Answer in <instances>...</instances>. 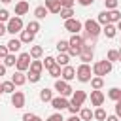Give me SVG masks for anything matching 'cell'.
Returning a JSON list of instances; mask_svg holds the SVG:
<instances>
[{"label": "cell", "mask_w": 121, "mask_h": 121, "mask_svg": "<svg viewBox=\"0 0 121 121\" xmlns=\"http://www.w3.org/2000/svg\"><path fill=\"white\" fill-rule=\"evenodd\" d=\"M117 30H121V21H119V23H117Z\"/></svg>", "instance_id": "9f6ffc18"}, {"label": "cell", "mask_w": 121, "mask_h": 121, "mask_svg": "<svg viewBox=\"0 0 121 121\" xmlns=\"http://www.w3.org/2000/svg\"><path fill=\"white\" fill-rule=\"evenodd\" d=\"M108 21L110 23H119L121 21V13L117 9H108Z\"/></svg>", "instance_id": "603a6c76"}, {"label": "cell", "mask_w": 121, "mask_h": 121, "mask_svg": "<svg viewBox=\"0 0 121 121\" xmlns=\"http://www.w3.org/2000/svg\"><path fill=\"white\" fill-rule=\"evenodd\" d=\"M6 32H8V26H6L4 23H0V36H4Z\"/></svg>", "instance_id": "681fc988"}, {"label": "cell", "mask_w": 121, "mask_h": 121, "mask_svg": "<svg viewBox=\"0 0 121 121\" xmlns=\"http://www.w3.org/2000/svg\"><path fill=\"white\" fill-rule=\"evenodd\" d=\"M78 2H79L81 6H91V4L95 2V0H78Z\"/></svg>", "instance_id": "816d5d0a"}, {"label": "cell", "mask_w": 121, "mask_h": 121, "mask_svg": "<svg viewBox=\"0 0 121 121\" xmlns=\"http://www.w3.org/2000/svg\"><path fill=\"white\" fill-rule=\"evenodd\" d=\"M2 60H4L6 66H15V64H17V57H15V53H8Z\"/></svg>", "instance_id": "f1b7e54d"}, {"label": "cell", "mask_w": 121, "mask_h": 121, "mask_svg": "<svg viewBox=\"0 0 121 121\" xmlns=\"http://www.w3.org/2000/svg\"><path fill=\"white\" fill-rule=\"evenodd\" d=\"M49 13V9L45 8V6H38L36 9H34V15H36V19H45V15Z\"/></svg>", "instance_id": "d4e9b609"}, {"label": "cell", "mask_w": 121, "mask_h": 121, "mask_svg": "<svg viewBox=\"0 0 121 121\" xmlns=\"http://www.w3.org/2000/svg\"><path fill=\"white\" fill-rule=\"evenodd\" d=\"M11 81L15 83V87H21V85L26 83V76H25L21 70H17V72H13V76H11Z\"/></svg>", "instance_id": "5bb4252c"}, {"label": "cell", "mask_w": 121, "mask_h": 121, "mask_svg": "<svg viewBox=\"0 0 121 121\" xmlns=\"http://www.w3.org/2000/svg\"><path fill=\"white\" fill-rule=\"evenodd\" d=\"M30 59H32V57H30V53H21V55L17 57V64H15V66H17V70H21V72L28 70V68H30V62H32Z\"/></svg>", "instance_id": "8992f818"}, {"label": "cell", "mask_w": 121, "mask_h": 121, "mask_svg": "<svg viewBox=\"0 0 121 121\" xmlns=\"http://www.w3.org/2000/svg\"><path fill=\"white\" fill-rule=\"evenodd\" d=\"M117 51H119V60H121V49H117Z\"/></svg>", "instance_id": "6f0895ef"}, {"label": "cell", "mask_w": 121, "mask_h": 121, "mask_svg": "<svg viewBox=\"0 0 121 121\" xmlns=\"http://www.w3.org/2000/svg\"><path fill=\"white\" fill-rule=\"evenodd\" d=\"M60 78H62V79H66V81H72V79L76 78V68H74V66H70V64L62 66V74H60Z\"/></svg>", "instance_id": "4fadbf2b"}, {"label": "cell", "mask_w": 121, "mask_h": 121, "mask_svg": "<svg viewBox=\"0 0 121 121\" xmlns=\"http://www.w3.org/2000/svg\"><path fill=\"white\" fill-rule=\"evenodd\" d=\"M115 115L121 119V100H119V102H115Z\"/></svg>", "instance_id": "c3c4849f"}, {"label": "cell", "mask_w": 121, "mask_h": 121, "mask_svg": "<svg viewBox=\"0 0 121 121\" xmlns=\"http://www.w3.org/2000/svg\"><path fill=\"white\" fill-rule=\"evenodd\" d=\"M45 121H64V119H62V113H60V112H57V113L49 115V117H47Z\"/></svg>", "instance_id": "ee69618b"}, {"label": "cell", "mask_w": 121, "mask_h": 121, "mask_svg": "<svg viewBox=\"0 0 121 121\" xmlns=\"http://www.w3.org/2000/svg\"><path fill=\"white\" fill-rule=\"evenodd\" d=\"M43 6L49 9V13H60V9H62V6H60L57 0H45Z\"/></svg>", "instance_id": "2e32d148"}, {"label": "cell", "mask_w": 121, "mask_h": 121, "mask_svg": "<svg viewBox=\"0 0 121 121\" xmlns=\"http://www.w3.org/2000/svg\"><path fill=\"white\" fill-rule=\"evenodd\" d=\"M8 32L9 34H17V32H21L23 30V19L19 17V15H15V17H11L9 21H8Z\"/></svg>", "instance_id": "277c9868"}, {"label": "cell", "mask_w": 121, "mask_h": 121, "mask_svg": "<svg viewBox=\"0 0 121 121\" xmlns=\"http://www.w3.org/2000/svg\"><path fill=\"white\" fill-rule=\"evenodd\" d=\"M96 21H98L100 25H108V23H110V21H108V9H106V11H100Z\"/></svg>", "instance_id": "74e56055"}, {"label": "cell", "mask_w": 121, "mask_h": 121, "mask_svg": "<svg viewBox=\"0 0 121 121\" xmlns=\"http://www.w3.org/2000/svg\"><path fill=\"white\" fill-rule=\"evenodd\" d=\"M6 45H8V49H9V53H15V51H19V49H21V45H23V42H21L19 38H11V40H9V42H8Z\"/></svg>", "instance_id": "ac0fdd59"}, {"label": "cell", "mask_w": 121, "mask_h": 121, "mask_svg": "<svg viewBox=\"0 0 121 121\" xmlns=\"http://www.w3.org/2000/svg\"><path fill=\"white\" fill-rule=\"evenodd\" d=\"M68 43H70V47H78V49H81V47L85 45V40H83L79 34H72V38L68 40Z\"/></svg>", "instance_id": "9a60e30c"}, {"label": "cell", "mask_w": 121, "mask_h": 121, "mask_svg": "<svg viewBox=\"0 0 121 121\" xmlns=\"http://www.w3.org/2000/svg\"><path fill=\"white\" fill-rule=\"evenodd\" d=\"M64 28H66L68 32H72V34H78V32L83 28V23L72 17V19H66V21H64Z\"/></svg>", "instance_id": "52a82bcc"}, {"label": "cell", "mask_w": 121, "mask_h": 121, "mask_svg": "<svg viewBox=\"0 0 121 121\" xmlns=\"http://www.w3.org/2000/svg\"><path fill=\"white\" fill-rule=\"evenodd\" d=\"M83 28H85V32H87L91 38H95V40H96V36H98L100 30H102V28H100V23H98V21H93V19H87V21L83 23Z\"/></svg>", "instance_id": "3957f363"}, {"label": "cell", "mask_w": 121, "mask_h": 121, "mask_svg": "<svg viewBox=\"0 0 121 121\" xmlns=\"http://www.w3.org/2000/svg\"><path fill=\"white\" fill-rule=\"evenodd\" d=\"M57 2H59L62 8H72V6H74V0H57Z\"/></svg>", "instance_id": "f6af8a7d"}, {"label": "cell", "mask_w": 121, "mask_h": 121, "mask_svg": "<svg viewBox=\"0 0 121 121\" xmlns=\"http://www.w3.org/2000/svg\"><path fill=\"white\" fill-rule=\"evenodd\" d=\"M91 104L96 106V108L104 104V93H102L100 89H93V91H91Z\"/></svg>", "instance_id": "8fae6325"}, {"label": "cell", "mask_w": 121, "mask_h": 121, "mask_svg": "<svg viewBox=\"0 0 121 121\" xmlns=\"http://www.w3.org/2000/svg\"><path fill=\"white\" fill-rule=\"evenodd\" d=\"M51 98H53V91H51V89L45 87V89L40 91V100H42V102H51Z\"/></svg>", "instance_id": "7402d4cb"}, {"label": "cell", "mask_w": 121, "mask_h": 121, "mask_svg": "<svg viewBox=\"0 0 121 121\" xmlns=\"http://www.w3.org/2000/svg\"><path fill=\"white\" fill-rule=\"evenodd\" d=\"M68 47H70V43L66 40H59L57 42V51L59 53H68Z\"/></svg>", "instance_id": "1f68e13d"}, {"label": "cell", "mask_w": 121, "mask_h": 121, "mask_svg": "<svg viewBox=\"0 0 121 121\" xmlns=\"http://www.w3.org/2000/svg\"><path fill=\"white\" fill-rule=\"evenodd\" d=\"M19 40H21L23 43H30V42L34 40V34H32V32H28V30H21V36H19Z\"/></svg>", "instance_id": "484cf974"}, {"label": "cell", "mask_w": 121, "mask_h": 121, "mask_svg": "<svg viewBox=\"0 0 121 121\" xmlns=\"http://www.w3.org/2000/svg\"><path fill=\"white\" fill-rule=\"evenodd\" d=\"M40 76H42V74H36V72H30V70H28L26 79H28L30 83H36V81H40Z\"/></svg>", "instance_id": "f35d334b"}, {"label": "cell", "mask_w": 121, "mask_h": 121, "mask_svg": "<svg viewBox=\"0 0 121 121\" xmlns=\"http://www.w3.org/2000/svg\"><path fill=\"white\" fill-rule=\"evenodd\" d=\"M11 104H13L15 108H23V106H25V93H23V91H15V93L11 95Z\"/></svg>", "instance_id": "7c38bea8"}, {"label": "cell", "mask_w": 121, "mask_h": 121, "mask_svg": "<svg viewBox=\"0 0 121 121\" xmlns=\"http://www.w3.org/2000/svg\"><path fill=\"white\" fill-rule=\"evenodd\" d=\"M72 15H74V9L72 8H62L60 9V17L66 21V19H72Z\"/></svg>", "instance_id": "e575fe53"}, {"label": "cell", "mask_w": 121, "mask_h": 121, "mask_svg": "<svg viewBox=\"0 0 121 121\" xmlns=\"http://www.w3.org/2000/svg\"><path fill=\"white\" fill-rule=\"evenodd\" d=\"M6 68H8L6 64H0V76H4V74H6Z\"/></svg>", "instance_id": "db71d44e"}, {"label": "cell", "mask_w": 121, "mask_h": 121, "mask_svg": "<svg viewBox=\"0 0 121 121\" xmlns=\"http://www.w3.org/2000/svg\"><path fill=\"white\" fill-rule=\"evenodd\" d=\"M102 32L106 34V38H115L117 26H113V23H108V25H104V30H102Z\"/></svg>", "instance_id": "d6986e66"}, {"label": "cell", "mask_w": 121, "mask_h": 121, "mask_svg": "<svg viewBox=\"0 0 121 121\" xmlns=\"http://www.w3.org/2000/svg\"><path fill=\"white\" fill-rule=\"evenodd\" d=\"M79 110H81V108H79V106H76V104H68V112H70V113H72V115H74V113H78V112H79Z\"/></svg>", "instance_id": "bcb514c9"}, {"label": "cell", "mask_w": 121, "mask_h": 121, "mask_svg": "<svg viewBox=\"0 0 121 121\" xmlns=\"http://www.w3.org/2000/svg\"><path fill=\"white\" fill-rule=\"evenodd\" d=\"M91 87H93V89H102V87H104V79H102L100 76L91 78Z\"/></svg>", "instance_id": "f546056e"}, {"label": "cell", "mask_w": 121, "mask_h": 121, "mask_svg": "<svg viewBox=\"0 0 121 121\" xmlns=\"http://www.w3.org/2000/svg\"><path fill=\"white\" fill-rule=\"evenodd\" d=\"M53 64H57V60H55V57H45V60H43V68L47 70V68H51Z\"/></svg>", "instance_id": "ab89813d"}, {"label": "cell", "mask_w": 121, "mask_h": 121, "mask_svg": "<svg viewBox=\"0 0 121 121\" xmlns=\"http://www.w3.org/2000/svg\"><path fill=\"white\" fill-rule=\"evenodd\" d=\"M0 60H2V59H0Z\"/></svg>", "instance_id": "91938a15"}, {"label": "cell", "mask_w": 121, "mask_h": 121, "mask_svg": "<svg viewBox=\"0 0 121 121\" xmlns=\"http://www.w3.org/2000/svg\"><path fill=\"white\" fill-rule=\"evenodd\" d=\"M106 110L102 108V106H98L96 110H95V119H98V121H106Z\"/></svg>", "instance_id": "836d02e7"}, {"label": "cell", "mask_w": 121, "mask_h": 121, "mask_svg": "<svg viewBox=\"0 0 121 121\" xmlns=\"http://www.w3.org/2000/svg\"><path fill=\"white\" fill-rule=\"evenodd\" d=\"M26 30L32 32V34H36V32L40 30V23H38V21H30V23L26 25Z\"/></svg>", "instance_id": "d590c367"}, {"label": "cell", "mask_w": 121, "mask_h": 121, "mask_svg": "<svg viewBox=\"0 0 121 121\" xmlns=\"http://www.w3.org/2000/svg\"><path fill=\"white\" fill-rule=\"evenodd\" d=\"M68 104H70V102H68V98H66V96H62V95H59V96H53V98H51V106H53L57 112H62L64 108H68Z\"/></svg>", "instance_id": "ba28073f"}, {"label": "cell", "mask_w": 121, "mask_h": 121, "mask_svg": "<svg viewBox=\"0 0 121 121\" xmlns=\"http://www.w3.org/2000/svg\"><path fill=\"white\" fill-rule=\"evenodd\" d=\"M85 98H87V93H85V91H81V89H78V91H74V93H72V100H70V104H76V106H79V108H81V104L85 102Z\"/></svg>", "instance_id": "30bf717a"}, {"label": "cell", "mask_w": 121, "mask_h": 121, "mask_svg": "<svg viewBox=\"0 0 121 121\" xmlns=\"http://www.w3.org/2000/svg\"><path fill=\"white\" fill-rule=\"evenodd\" d=\"M55 60H57V64H60V66H66V64L70 62V55H68V53H59Z\"/></svg>", "instance_id": "83f0119b"}, {"label": "cell", "mask_w": 121, "mask_h": 121, "mask_svg": "<svg viewBox=\"0 0 121 121\" xmlns=\"http://www.w3.org/2000/svg\"><path fill=\"white\" fill-rule=\"evenodd\" d=\"M93 55H95V49H93V45H83L81 47V53H79V59H81V62H87L89 64V60H93Z\"/></svg>", "instance_id": "9c48e42d"}, {"label": "cell", "mask_w": 121, "mask_h": 121, "mask_svg": "<svg viewBox=\"0 0 121 121\" xmlns=\"http://www.w3.org/2000/svg\"><path fill=\"white\" fill-rule=\"evenodd\" d=\"M11 17H9V11L8 9H0V23H6V21H9Z\"/></svg>", "instance_id": "7bdbcfd3"}, {"label": "cell", "mask_w": 121, "mask_h": 121, "mask_svg": "<svg viewBox=\"0 0 121 121\" xmlns=\"http://www.w3.org/2000/svg\"><path fill=\"white\" fill-rule=\"evenodd\" d=\"M9 53V49H8V45H0V59H4L6 55Z\"/></svg>", "instance_id": "7dc6e473"}, {"label": "cell", "mask_w": 121, "mask_h": 121, "mask_svg": "<svg viewBox=\"0 0 121 121\" xmlns=\"http://www.w3.org/2000/svg\"><path fill=\"white\" fill-rule=\"evenodd\" d=\"M112 72V62L108 60V59H104V60H96L95 64H93V74L95 76H106V74H110Z\"/></svg>", "instance_id": "6da1fadb"}, {"label": "cell", "mask_w": 121, "mask_h": 121, "mask_svg": "<svg viewBox=\"0 0 121 121\" xmlns=\"http://www.w3.org/2000/svg\"><path fill=\"white\" fill-rule=\"evenodd\" d=\"M93 74V68L87 64V62H81L79 66H78V70H76V78L81 81V83H87V81H91V76Z\"/></svg>", "instance_id": "7a4b0ae2"}, {"label": "cell", "mask_w": 121, "mask_h": 121, "mask_svg": "<svg viewBox=\"0 0 121 121\" xmlns=\"http://www.w3.org/2000/svg\"><path fill=\"white\" fill-rule=\"evenodd\" d=\"M117 4H119V0H104L106 9H115V8H117Z\"/></svg>", "instance_id": "60d3db41"}, {"label": "cell", "mask_w": 121, "mask_h": 121, "mask_svg": "<svg viewBox=\"0 0 121 121\" xmlns=\"http://www.w3.org/2000/svg\"><path fill=\"white\" fill-rule=\"evenodd\" d=\"M106 59H108L110 62H115V60H119V51H117V49H110Z\"/></svg>", "instance_id": "8d00e7d4"}, {"label": "cell", "mask_w": 121, "mask_h": 121, "mask_svg": "<svg viewBox=\"0 0 121 121\" xmlns=\"http://www.w3.org/2000/svg\"><path fill=\"white\" fill-rule=\"evenodd\" d=\"M55 91H59V95H62V96H70L74 93V89L70 87V83L66 79H57L55 81Z\"/></svg>", "instance_id": "5b68a950"}, {"label": "cell", "mask_w": 121, "mask_h": 121, "mask_svg": "<svg viewBox=\"0 0 121 121\" xmlns=\"http://www.w3.org/2000/svg\"><path fill=\"white\" fill-rule=\"evenodd\" d=\"M47 72H49V76H51V78H59V76L62 74V70H60V64H53L51 68H47Z\"/></svg>", "instance_id": "d6a6232c"}, {"label": "cell", "mask_w": 121, "mask_h": 121, "mask_svg": "<svg viewBox=\"0 0 121 121\" xmlns=\"http://www.w3.org/2000/svg\"><path fill=\"white\" fill-rule=\"evenodd\" d=\"M0 2H4V4H9V2H11V0H0Z\"/></svg>", "instance_id": "11a10c76"}, {"label": "cell", "mask_w": 121, "mask_h": 121, "mask_svg": "<svg viewBox=\"0 0 121 121\" xmlns=\"http://www.w3.org/2000/svg\"><path fill=\"white\" fill-rule=\"evenodd\" d=\"M28 70H30V72H36V74H42V70H43V60H32Z\"/></svg>", "instance_id": "cb8c5ba5"}, {"label": "cell", "mask_w": 121, "mask_h": 121, "mask_svg": "<svg viewBox=\"0 0 121 121\" xmlns=\"http://www.w3.org/2000/svg\"><path fill=\"white\" fill-rule=\"evenodd\" d=\"M79 117H81V121H91L95 117V112H91V108H81L79 110Z\"/></svg>", "instance_id": "ffe728a7"}, {"label": "cell", "mask_w": 121, "mask_h": 121, "mask_svg": "<svg viewBox=\"0 0 121 121\" xmlns=\"http://www.w3.org/2000/svg\"><path fill=\"white\" fill-rule=\"evenodd\" d=\"M2 93H4V91H2V83H0V95H2Z\"/></svg>", "instance_id": "680465c9"}, {"label": "cell", "mask_w": 121, "mask_h": 121, "mask_svg": "<svg viewBox=\"0 0 121 121\" xmlns=\"http://www.w3.org/2000/svg\"><path fill=\"white\" fill-rule=\"evenodd\" d=\"M108 98H112L113 102H119V100H121V89H119V87H112V89L108 91Z\"/></svg>", "instance_id": "44dd1931"}, {"label": "cell", "mask_w": 121, "mask_h": 121, "mask_svg": "<svg viewBox=\"0 0 121 121\" xmlns=\"http://www.w3.org/2000/svg\"><path fill=\"white\" fill-rule=\"evenodd\" d=\"M106 121H119V117H117V115H108Z\"/></svg>", "instance_id": "f5cc1de1"}, {"label": "cell", "mask_w": 121, "mask_h": 121, "mask_svg": "<svg viewBox=\"0 0 121 121\" xmlns=\"http://www.w3.org/2000/svg\"><path fill=\"white\" fill-rule=\"evenodd\" d=\"M64 121H81V117H78V115L74 113V115H70V117H68V119H64Z\"/></svg>", "instance_id": "f907efd6"}, {"label": "cell", "mask_w": 121, "mask_h": 121, "mask_svg": "<svg viewBox=\"0 0 121 121\" xmlns=\"http://www.w3.org/2000/svg\"><path fill=\"white\" fill-rule=\"evenodd\" d=\"M42 55H43V47L42 45H32L30 47V57L32 59H40Z\"/></svg>", "instance_id": "4316f807"}, {"label": "cell", "mask_w": 121, "mask_h": 121, "mask_svg": "<svg viewBox=\"0 0 121 121\" xmlns=\"http://www.w3.org/2000/svg\"><path fill=\"white\" fill-rule=\"evenodd\" d=\"M28 8H30V6H28V2H26V0L17 2V4H15V15H19V17H21V15H25V13L28 11Z\"/></svg>", "instance_id": "e0dca14e"}, {"label": "cell", "mask_w": 121, "mask_h": 121, "mask_svg": "<svg viewBox=\"0 0 121 121\" xmlns=\"http://www.w3.org/2000/svg\"><path fill=\"white\" fill-rule=\"evenodd\" d=\"M2 91L13 95V93H15V83H13L11 79H9V81H4V83H2Z\"/></svg>", "instance_id": "4dcf8cb0"}, {"label": "cell", "mask_w": 121, "mask_h": 121, "mask_svg": "<svg viewBox=\"0 0 121 121\" xmlns=\"http://www.w3.org/2000/svg\"><path fill=\"white\" fill-rule=\"evenodd\" d=\"M23 121H43V119L38 117V115H34V113H25L23 115Z\"/></svg>", "instance_id": "b9f144b4"}]
</instances>
